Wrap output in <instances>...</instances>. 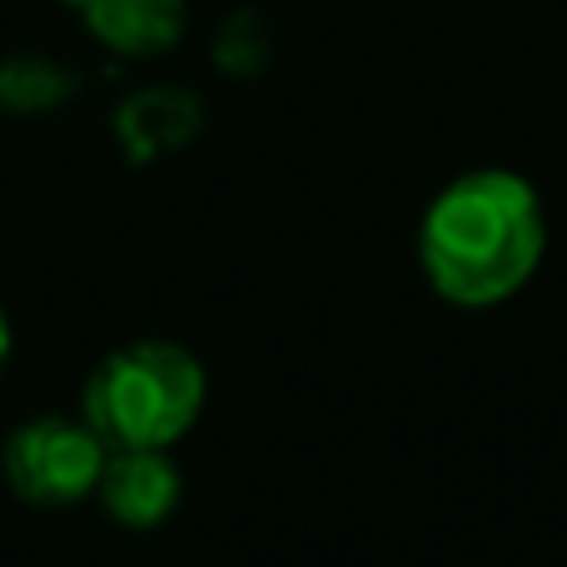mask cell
<instances>
[{"mask_svg": "<svg viewBox=\"0 0 567 567\" xmlns=\"http://www.w3.org/2000/svg\"><path fill=\"white\" fill-rule=\"evenodd\" d=\"M548 255V209L528 175L483 165L449 179L419 219V269L453 309L518 299Z\"/></svg>", "mask_w": 567, "mask_h": 567, "instance_id": "cell-1", "label": "cell"}, {"mask_svg": "<svg viewBox=\"0 0 567 567\" xmlns=\"http://www.w3.org/2000/svg\"><path fill=\"white\" fill-rule=\"evenodd\" d=\"M209 399L205 363L175 339H135L90 369L80 419L105 449H175Z\"/></svg>", "mask_w": 567, "mask_h": 567, "instance_id": "cell-2", "label": "cell"}, {"mask_svg": "<svg viewBox=\"0 0 567 567\" xmlns=\"http://www.w3.org/2000/svg\"><path fill=\"white\" fill-rule=\"evenodd\" d=\"M105 458V439L85 419L35 413L6 439L0 473H6L10 493L30 508H75V503L95 498Z\"/></svg>", "mask_w": 567, "mask_h": 567, "instance_id": "cell-3", "label": "cell"}, {"mask_svg": "<svg viewBox=\"0 0 567 567\" xmlns=\"http://www.w3.org/2000/svg\"><path fill=\"white\" fill-rule=\"evenodd\" d=\"M179 493H185V478H179L169 449H110L95 483L105 518L135 533L159 528L179 508Z\"/></svg>", "mask_w": 567, "mask_h": 567, "instance_id": "cell-4", "label": "cell"}, {"mask_svg": "<svg viewBox=\"0 0 567 567\" xmlns=\"http://www.w3.org/2000/svg\"><path fill=\"white\" fill-rule=\"evenodd\" d=\"M85 35L120 60H155L185 40V0H65Z\"/></svg>", "mask_w": 567, "mask_h": 567, "instance_id": "cell-5", "label": "cell"}, {"mask_svg": "<svg viewBox=\"0 0 567 567\" xmlns=\"http://www.w3.org/2000/svg\"><path fill=\"white\" fill-rule=\"evenodd\" d=\"M199 100L179 85H145L115 110V135L135 159H159L189 145L199 130Z\"/></svg>", "mask_w": 567, "mask_h": 567, "instance_id": "cell-6", "label": "cell"}, {"mask_svg": "<svg viewBox=\"0 0 567 567\" xmlns=\"http://www.w3.org/2000/svg\"><path fill=\"white\" fill-rule=\"evenodd\" d=\"M70 95H75V70L60 65L55 55L20 50L0 60V110L10 115H50Z\"/></svg>", "mask_w": 567, "mask_h": 567, "instance_id": "cell-7", "label": "cell"}, {"mask_svg": "<svg viewBox=\"0 0 567 567\" xmlns=\"http://www.w3.org/2000/svg\"><path fill=\"white\" fill-rule=\"evenodd\" d=\"M10 343H16V333H10V313L0 309V373H6V363H10Z\"/></svg>", "mask_w": 567, "mask_h": 567, "instance_id": "cell-8", "label": "cell"}]
</instances>
